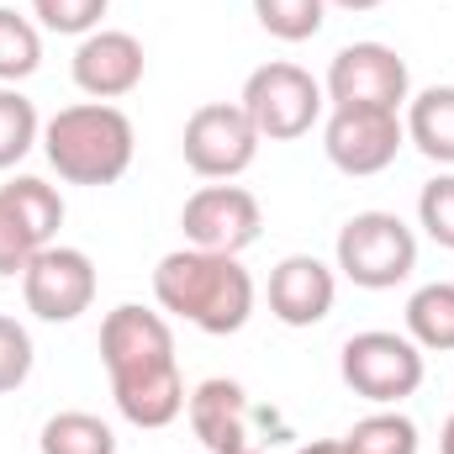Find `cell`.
<instances>
[{"label": "cell", "mask_w": 454, "mask_h": 454, "mask_svg": "<svg viewBox=\"0 0 454 454\" xmlns=\"http://www.w3.org/2000/svg\"><path fill=\"white\" fill-rule=\"evenodd\" d=\"M407 148V127L402 112H380V106H328L323 121V153L339 175H380L396 164V153Z\"/></svg>", "instance_id": "10"}, {"label": "cell", "mask_w": 454, "mask_h": 454, "mask_svg": "<svg viewBox=\"0 0 454 454\" xmlns=\"http://www.w3.org/2000/svg\"><path fill=\"white\" fill-rule=\"evenodd\" d=\"M69 74H74L80 96H90V101H121V96H132L143 85L148 53H143V43L132 32L96 27L90 37H80V48L69 59Z\"/></svg>", "instance_id": "13"}, {"label": "cell", "mask_w": 454, "mask_h": 454, "mask_svg": "<svg viewBox=\"0 0 454 454\" xmlns=\"http://www.w3.org/2000/svg\"><path fill=\"white\" fill-rule=\"evenodd\" d=\"M43 64V27L11 5H0V85L32 80Z\"/></svg>", "instance_id": "20"}, {"label": "cell", "mask_w": 454, "mask_h": 454, "mask_svg": "<svg viewBox=\"0 0 454 454\" xmlns=\"http://www.w3.org/2000/svg\"><path fill=\"white\" fill-rule=\"evenodd\" d=\"M37 143H43V116H37V106L16 85H0V169H16Z\"/></svg>", "instance_id": "21"}, {"label": "cell", "mask_w": 454, "mask_h": 454, "mask_svg": "<svg viewBox=\"0 0 454 454\" xmlns=\"http://www.w3.org/2000/svg\"><path fill=\"white\" fill-rule=\"evenodd\" d=\"M101 364L112 375V402L132 428H169L185 412V375L175 359V328L164 312L121 301L101 323Z\"/></svg>", "instance_id": "1"}, {"label": "cell", "mask_w": 454, "mask_h": 454, "mask_svg": "<svg viewBox=\"0 0 454 454\" xmlns=\"http://www.w3.org/2000/svg\"><path fill=\"white\" fill-rule=\"evenodd\" d=\"M259 132L254 121L243 116L238 101H207L185 116V132H180V153L191 164V175L201 180H238L254 159H259Z\"/></svg>", "instance_id": "9"}, {"label": "cell", "mask_w": 454, "mask_h": 454, "mask_svg": "<svg viewBox=\"0 0 454 454\" xmlns=\"http://www.w3.org/2000/svg\"><path fill=\"white\" fill-rule=\"evenodd\" d=\"M243 454H259V450H243Z\"/></svg>", "instance_id": "29"}, {"label": "cell", "mask_w": 454, "mask_h": 454, "mask_svg": "<svg viewBox=\"0 0 454 454\" xmlns=\"http://www.w3.org/2000/svg\"><path fill=\"white\" fill-rule=\"evenodd\" d=\"M254 275L243 270L238 254H212V248H169L153 270V301L159 312L227 339L254 317Z\"/></svg>", "instance_id": "2"}, {"label": "cell", "mask_w": 454, "mask_h": 454, "mask_svg": "<svg viewBox=\"0 0 454 454\" xmlns=\"http://www.w3.org/2000/svg\"><path fill=\"white\" fill-rule=\"evenodd\" d=\"M333 270L359 291H396L418 270V232L396 212H354L339 227Z\"/></svg>", "instance_id": "5"}, {"label": "cell", "mask_w": 454, "mask_h": 454, "mask_svg": "<svg viewBox=\"0 0 454 454\" xmlns=\"http://www.w3.org/2000/svg\"><path fill=\"white\" fill-rule=\"evenodd\" d=\"M296 454H348V450H343V439H312V444H301Z\"/></svg>", "instance_id": "26"}, {"label": "cell", "mask_w": 454, "mask_h": 454, "mask_svg": "<svg viewBox=\"0 0 454 454\" xmlns=\"http://www.w3.org/2000/svg\"><path fill=\"white\" fill-rule=\"evenodd\" d=\"M328 5H339V11H375V5H386V0H328Z\"/></svg>", "instance_id": "28"}, {"label": "cell", "mask_w": 454, "mask_h": 454, "mask_svg": "<svg viewBox=\"0 0 454 454\" xmlns=\"http://www.w3.org/2000/svg\"><path fill=\"white\" fill-rule=\"evenodd\" d=\"M339 375L354 396H364L370 407H402L407 396L423 391V348L407 333L391 328H364L354 339H343L339 348Z\"/></svg>", "instance_id": "6"}, {"label": "cell", "mask_w": 454, "mask_h": 454, "mask_svg": "<svg viewBox=\"0 0 454 454\" xmlns=\"http://www.w3.org/2000/svg\"><path fill=\"white\" fill-rule=\"evenodd\" d=\"M402 127H407V143L434 159V164H454V85H428L418 96H407L402 106Z\"/></svg>", "instance_id": "16"}, {"label": "cell", "mask_w": 454, "mask_h": 454, "mask_svg": "<svg viewBox=\"0 0 454 454\" xmlns=\"http://www.w3.org/2000/svg\"><path fill=\"white\" fill-rule=\"evenodd\" d=\"M37 450L43 454H116V434L106 418L96 412H53L37 434Z\"/></svg>", "instance_id": "18"}, {"label": "cell", "mask_w": 454, "mask_h": 454, "mask_svg": "<svg viewBox=\"0 0 454 454\" xmlns=\"http://www.w3.org/2000/svg\"><path fill=\"white\" fill-rule=\"evenodd\" d=\"M254 16L275 43H312L328 21V0H254Z\"/></svg>", "instance_id": "22"}, {"label": "cell", "mask_w": 454, "mask_h": 454, "mask_svg": "<svg viewBox=\"0 0 454 454\" xmlns=\"http://www.w3.org/2000/svg\"><path fill=\"white\" fill-rule=\"evenodd\" d=\"M21 301L37 323H74L96 307V264L85 248L48 243L21 270Z\"/></svg>", "instance_id": "8"}, {"label": "cell", "mask_w": 454, "mask_h": 454, "mask_svg": "<svg viewBox=\"0 0 454 454\" xmlns=\"http://www.w3.org/2000/svg\"><path fill=\"white\" fill-rule=\"evenodd\" d=\"M439 454H454V412L444 418V428H439Z\"/></svg>", "instance_id": "27"}, {"label": "cell", "mask_w": 454, "mask_h": 454, "mask_svg": "<svg viewBox=\"0 0 454 454\" xmlns=\"http://www.w3.org/2000/svg\"><path fill=\"white\" fill-rule=\"evenodd\" d=\"M185 418H191V434L201 439L207 454H243L248 450V423H254V407H248V391L227 375L201 380L191 396H185Z\"/></svg>", "instance_id": "15"}, {"label": "cell", "mask_w": 454, "mask_h": 454, "mask_svg": "<svg viewBox=\"0 0 454 454\" xmlns=\"http://www.w3.org/2000/svg\"><path fill=\"white\" fill-rule=\"evenodd\" d=\"M238 106L264 143H296L323 121L328 96H323V80H312V69H301L291 59H270L243 80Z\"/></svg>", "instance_id": "4"}, {"label": "cell", "mask_w": 454, "mask_h": 454, "mask_svg": "<svg viewBox=\"0 0 454 454\" xmlns=\"http://www.w3.org/2000/svg\"><path fill=\"white\" fill-rule=\"evenodd\" d=\"M64 227V196L37 180L16 175L0 185V275H21L37 248H48Z\"/></svg>", "instance_id": "11"}, {"label": "cell", "mask_w": 454, "mask_h": 454, "mask_svg": "<svg viewBox=\"0 0 454 454\" xmlns=\"http://www.w3.org/2000/svg\"><path fill=\"white\" fill-rule=\"evenodd\" d=\"M339 301V270L317 254H286L270 270V317L286 328H317L328 323Z\"/></svg>", "instance_id": "14"}, {"label": "cell", "mask_w": 454, "mask_h": 454, "mask_svg": "<svg viewBox=\"0 0 454 454\" xmlns=\"http://www.w3.org/2000/svg\"><path fill=\"white\" fill-rule=\"evenodd\" d=\"M112 0H32V16L43 32H59V37H90L101 21H106Z\"/></svg>", "instance_id": "23"}, {"label": "cell", "mask_w": 454, "mask_h": 454, "mask_svg": "<svg viewBox=\"0 0 454 454\" xmlns=\"http://www.w3.org/2000/svg\"><path fill=\"white\" fill-rule=\"evenodd\" d=\"M32 359H37V348H32V333L11 317V312H0V396H11L16 386H27V375H32Z\"/></svg>", "instance_id": "25"}, {"label": "cell", "mask_w": 454, "mask_h": 454, "mask_svg": "<svg viewBox=\"0 0 454 454\" xmlns=\"http://www.w3.org/2000/svg\"><path fill=\"white\" fill-rule=\"evenodd\" d=\"M0 5H5V0H0Z\"/></svg>", "instance_id": "30"}, {"label": "cell", "mask_w": 454, "mask_h": 454, "mask_svg": "<svg viewBox=\"0 0 454 454\" xmlns=\"http://www.w3.org/2000/svg\"><path fill=\"white\" fill-rule=\"evenodd\" d=\"M264 227L259 212V196L243 191V185H201L196 196H185L180 207V232L191 248H212V254H243Z\"/></svg>", "instance_id": "12"}, {"label": "cell", "mask_w": 454, "mask_h": 454, "mask_svg": "<svg viewBox=\"0 0 454 454\" xmlns=\"http://www.w3.org/2000/svg\"><path fill=\"white\" fill-rule=\"evenodd\" d=\"M323 96L328 106H380V112H402L412 96V74L407 59L386 43H348L333 53L328 74H323Z\"/></svg>", "instance_id": "7"}, {"label": "cell", "mask_w": 454, "mask_h": 454, "mask_svg": "<svg viewBox=\"0 0 454 454\" xmlns=\"http://www.w3.org/2000/svg\"><path fill=\"white\" fill-rule=\"evenodd\" d=\"M418 227L454 254V175H434L423 191H418Z\"/></svg>", "instance_id": "24"}, {"label": "cell", "mask_w": 454, "mask_h": 454, "mask_svg": "<svg viewBox=\"0 0 454 454\" xmlns=\"http://www.w3.org/2000/svg\"><path fill=\"white\" fill-rule=\"evenodd\" d=\"M418 423L396 407H375L370 418H359L348 434H343V450L348 454H418Z\"/></svg>", "instance_id": "19"}, {"label": "cell", "mask_w": 454, "mask_h": 454, "mask_svg": "<svg viewBox=\"0 0 454 454\" xmlns=\"http://www.w3.org/2000/svg\"><path fill=\"white\" fill-rule=\"evenodd\" d=\"M43 153L64 185H116L132 169L137 132L112 101H74L43 121Z\"/></svg>", "instance_id": "3"}, {"label": "cell", "mask_w": 454, "mask_h": 454, "mask_svg": "<svg viewBox=\"0 0 454 454\" xmlns=\"http://www.w3.org/2000/svg\"><path fill=\"white\" fill-rule=\"evenodd\" d=\"M407 339L423 354H454V280H428L407 296Z\"/></svg>", "instance_id": "17"}]
</instances>
